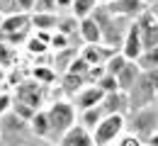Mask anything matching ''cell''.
Returning a JSON list of instances; mask_svg holds the SVG:
<instances>
[{"instance_id":"cell-2","label":"cell","mask_w":158,"mask_h":146,"mask_svg":"<svg viewBox=\"0 0 158 146\" xmlns=\"http://www.w3.org/2000/svg\"><path fill=\"white\" fill-rule=\"evenodd\" d=\"M76 112H78L76 105L68 102V100H56V102H51V107L46 110L49 122H51V139L59 141L73 124H78V122H76Z\"/></svg>"},{"instance_id":"cell-21","label":"cell","mask_w":158,"mask_h":146,"mask_svg":"<svg viewBox=\"0 0 158 146\" xmlns=\"http://www.w3.org/2000/svg\"><path fill=\"white\" fill-rule=\"evenodd\" d=\"M29 131H32L34 136H39V139H49V136H51V122H49L46 110H39V112L32 117V122H29Z\"/></svg>"},{"instance_id":"cell-29","label":"cell","mask_w":158,"mask_h":146,"mask_svg":"<svg viewBox=\"0 0 158 146\" xmlns=\"http://www.w3.org/2000/svg\"><path fill=\"white\" fill-rule=\"evenodd\" d=\"M127 66V59H124V54L117 51L114 56H110L107 63H105V73H110V76H119V71Z\"/></svg>"},{"instance_id":"cell-42","label":"cell","mask_w":158,"mask_h":146,"mask_svg":"<svg viewBox=\"0 0 158 146\" xmlns=\"http://www.w3.org/2000/svg\"><path fill=\"white\" fill-rule=\"evenodd\" d=\"M2 81H7V71L0 66V83H2Z\"/></svg>"},{"instance_id":"cell-31","label":"cell","mask_w":158,"mask_h":146,"mask_svg":"<svg viewBox=\"0 0 158 146\" xmlns=\"http://www.w3.org/2000/svg\"><path fill=\"white\" fill-rule=\"evenodd\" d=\"M98 88H102V93H105V95H107V93H117V90H119L117 76H110V73H105V76L98 81Z\"/></svg>"},{"instance_id":"cell-45","label":"cell","mask_w":158,"mask_h":146,"mask_svg":"<svg viewBox=\"0 0 158 146\" xmlns=\"http://www.w3.org/2000/svg\"><path fill=\"white\" fill-rule=\"evenodd\" d=\"M41 146H49V144H41Z\"/></svg>"},{"instance_id":"cell-47","label":"cell","mask_w":158,"mask_h":146,"mask_svg":"<svg viewBox=\"0 0 158 146\" xmlns=\"http://www.w3.org/2000/svg\"><path fill=\"white\" fill-rule=\"evenodd\" d=\"M0 22H2V17H0Z\"/></svg>"},{"instance_id":"cell-44","label":"cell","mask_w":158,"mask_h":146,"mask_svg":"<svg viewBox=\"0 0 158 146\" xmlns=\"http://www.w3.org/2000/svg\"><path fill=\"white\" fill-rule=\"evenodd\" d=\"M110 2H114V0H100V5H110Z\"/></svg>"},{"instance_id":"cell-41","label":"cell","mask_w":158,"mask_h":146,"mask_svg":"<svg viewBox=\"0 0 158 146\" xmlns=\"http://www.w3.org/2000/svg\"><path fill=\"white\" fill-rule=\"evenodd\" d=\"M146 146H158V131H156V134H151V136L146 139Z\"/></svg>"},{"instance_id":"cell-11","label":"cell","mask_w":158,"mask_h":146,"mask_svg":"<svg viewBox=\"0 0 158 146\" xmlns=\"http://www.w3.org/2000/svg\"><path fill=\"white\" fill-rule=\"evenodd\" d=\"M114 54H117V49H110L105 44H83V49H80V56L90 66H105L107 59Z\"/></svg>"},{"instance_id":"cell-14","label":"cell","mask_w":158,"mask_h":146,"mask_svg":"<svg viewBox=\"0 0 158 146\" xmlns=\"http://www.w3.org/2000/svg\"><path fill=\"white\" fill-rule=\"evenodd\" d=\"M127 110H131L127 93L117 90V93H107L105 95V100H102V112L105 115H127Z\"/></svg>"},{"instance_id":"cell-30","label":"cell","mask_w":158,"mask_h":146,"mask_svg":"<svg viewBox=\"0 0 158 146\" xmlns=\"http://www.w3.org/2000/svg\"><path fill=\"white\" fill-rule=\"evenodd\" d=\"M12 112H15L17 117H22L24 122H32V117H34V115H37L39 110H34V107H29V105L17 102V100H15V102H12Z\"/></svg>"},{"instance_id":"cell-1","label":"cell","mask_w":158,"mask_h":146,"mask_svg":"<svg viewBox=\"0 0 158 146\" xmlns=\"http://www.w3.org/2000/svg\"><path fill=\"white\" fill-rule=\"evenodd\" d=\"M29 32H32V20L27 12H15V15H7L0 22V42L5 44H24L29 39Z\"/></svg>"},{"instance_id":"cell-10","label":"cell","mask_w":158,"mask_h":146,"mask_svg":"<svg viewBox=\"0 0 158 146\" xmlns=\"http://www.w3.org/2000/svg\"><path fill=\"white\" fill-rule=\"evenodd\" d=\"M119 51L124 54V59H127V61H139V56L143 54V44H141V34H139L136 22H131V24H129L127 37H124V44H122V49H119Z\"/></svg>"},{"instance_id":"cell-12","label":"cell","mask_w":158,"mask_h":146,"mask_svg":"<svg viewBox=\"0 0 158 146\" xmlns=\"http://www.w3.org/2000/svg\"><path fill=\"white\" fill-rule=\"evenodd\" d=\"M102 100H105V93H102V88H98V85H85L78 95L73 98L76 110H80V112H83V110H93V107L102 105Z\"/></svg>"},{"instance_id":"cell-18","label":"cell","mask_w":158,"mask_h":146,"mask_svg":"<svg viewBox=\"0 0 158 146\" xmlns=\"http://www.w3.org/2000/svg\"><path fill=\"white\" fill-rule=\"evenodd\" d=\"M0 119H2L0 122V131L2 134H24V131H29V122H24L22 117H17L12 110L7 115H2Z\"/></svg>"},{"instance_id":"cell-19","label":"cell","mask_w":158,"mask_h":146,"mask_svg":"<svg viewBox=\"0 0 158 146\" xmlns=\"http://www.w3.org/2000/svg\"><path fill=\"white\" fill-rule=\"evenodd\" d=\"M29 78H34L37 83L51 88V85H56V81H59V73L54 71L51 63H41V66H32L29 68Z\"/></svg>"},{"instance_id":"cell-40","label":"cell","mask_w":158,"mask_h":146,"mask_svg":"<svg viewBox=\"0 0 158 146\" xmlns=\"http://www.w3.org/2000/svg\"><path fill=\"white\" fill-rule=\"evenodd\" d=\"M56 5H59V10H71V5H73V0H56Z\"/></svg>"},{"instance_id":"cell-7","label":"cell","mask_w":158,"mask_h":146,"mask_svg":"<svg viewBox=\"0 0 158 146\" xmlns=\"http://www.w3.org/2000/svg\"><path fill=\"white\" fill-rule=\"evenodd\" d=\"M127 95H129L131 110H143V107H148V105L156 102V90H153V85H151V81H148L146 73L139 78V83L134 85Z\"/></svg>"},{"instance_id":"cell-23","label":"cell","mask_w":158,"mask_h":146,"mask_svg":"<svg viewBox=\"0 0 158 146\" xmlns=\"http://www.w3.org/2000/svg\"><path fill=\"white\" fill-rule=\"evenodd\" d=\"M102 117H105L102 105H98V107H93V110H83V112H80V122L78 124H83L88 131H93V129L102 122Z\"/></svg>"},{"instance_id":"cell-6","label":"cell","mask_w":158,"mask_h":146,"mask_svg":"<svg viewBox=\"0 0 158 146\" xmlns=\"http://www.w3.org/2000/svg\"><path fill=\"white\" fill-rule=\"evenodd\" d=\"M134 134L141 136L143 141L151 136V134H156L158 131V107L156 105H148V107H143V110H136V115H134Z\"/></svg>"},{"instance_id":"cell-43","label":"cell","mask_w":158,"mask_h":146,"mask_svg":"<svg viewBox=\"0 0 158 146\" xmlns=\"http://www.w3.org/2000/svg\"><path fill=\"white\" fill-rule=\"evenodd\" d=\"M151 10L156 12V17H158V0H156V2H153V5H151Z\"/></svg>"},{"instance_id":"cell-15","label":"cell","mask_w":158,"mask_h":146,"mask_svg":"<svg viewBox=\"0 0 158 146\" xmlns=\"http://www.w3.org/2000/svg\"><path fill=\"white\" fill-rule=\"evenodd\" d=\"M141 76H143V71L139 68V63L136 61H127V66L119 71V76H117L119 90H122V93H129V90L139 83V78H141Z\"/></svg>"},{"instance_id":"cell-25","label":"cell","mask_w":158,"mask_h":146,"mask_svg":"<svg viewBox=\"0 0 158 146\" xmlns=\"http://www.w3.org/2000/svg\"><path fill=\"white\" fill-rule=\"evenodd\" d=\"M78 29H80V20H78V17H73V15L59 17V27H56V32L66 34L68 39H73V37H78ZM78 39H80V37H78Z\"/></svg>"},{"instance_id":"cell-16","label":"cell","mask_w":158,"mask_h":146,"mask_svg":"<svg viewBox=\"0 0 158 146\" xmlns=\"http://www.w3.org/2000/svg\"><path fill=\"white\" fill-rule=\"evenodd\" d=\"M78 54H80L78 46H68V49L54 51V56H51V66H54V71H56L59 76H66L68 68H71V63H73V59H76Z\"/></svg>"},{"instance_id":"cell-17","label":"cell","mask_w":158,"mask_h":146,"mask_svg":"<svg viewBox=\"0 0 158 146\" xmlns=\"http://www.w3.org/2000/svg\"><path fill=\"white\" fill-rule=\"evenodd\" d=\"M78 37L83 44H102V27L95 22V17H85L80 20Z\"/></svg>"},{"instance_id":"cell-13","label":"cell","mask_w":158,"mask_h":146,"mask_svg":"<svg viewBox=\"0 0 158 146\" xmlns=\"http://www.w3.org/2000/svg\"><path fill=\"white\" fill-rule=\"evenodd\" d=\"M59 146H95V141H93V131H88L83 124H73L59 139Z\"/></svg>"},{"instance_id":"cell-34","label":"cell","mask_w":158,"mask_h":146,"mask_svg":"<svg viewBox=\"0 0 158 146\" xmlns=\"http://www.w3.org/2000/svg\"><path fill=\"white\" fill-rule=\"evenodd\" d=\"M32 12H49V15H56V12H59V5H56V0H37Z\"/></svg>"},{"instance_id":"cell-37","label":"cell","mask_w":158,"mask_h":146,"mask_svg":"<svg viewBox=\"0 0 158 146\" xmlns=\"http://www.w3.org/2000/svg\"><path fill=\"white\" fill-rule=\"evenodd\" d=\"M117 146H146V141L136 134H127V136H122V141Z\"/></svg>"},{"instance_id":"cell-46","label":"cell","mask_w":158,"mask_h":146,"mask_svg":"<svg viewBox=\"0 0 158 146\" xmlns=\"http://www.w3.org/2000/svg\"><path fill=\"white\" fill-rule=\"evenodd\" d=\"M0 93H2V88H0Z\"/></svg>"},{"instance_id":"cell-32","label":"cell","mask_w":158,"mask_h":146,"mask_svg":"<svg viewBox=\"0 0 158 146\" xmlns=\"http://www.w3.org/2000/svg\"><path fill=\"white\" fill-rule=\"evenodd\" d=\"M88 71H90V63L85 61L83 56H76L73 63H71V68H68V73H73V76H88Z\"/></svg>"},{"instance_id":"cell-28","label":"cell","mask_w":158,"mask_h":146,"mask_svg":"<svg viewBox=\"0 0 158 146\" xmlns=\"http://www.w3.org/2000/svg\"><path fill=\"white\" fill-rule=\"evenodd\" d=\"M24 49H27V51H29V54L37 59V56H46L51 46H49V44H44L39 37H37V34H29V39L24 42Z\"/></svg>"},{"instance_id":"cell-20","label":"cell","mask_w":158,"mask_h":146,"mask_svg":"<svg viewBox=\"0 0 158 146\" xmlns=\"http://www.w3.org/2000/svg\"><path fill=\"white\" fill-rule=\"evenodd\" d=\"M29 20L34 32H56L59 27V15H49V12H29Z\"/></svg>"},{"instance_id":"cell-5","label":"cell","mask_w":158,"mask_h":146,"mask_svg":"<svg viewBox=\"0 0 158 146\" xmlns=\"http://www.w3.org/2000/svg\"><path fill=\"white\" fill-rule=\"evenodd\" d=\"M129 24H131L129 20H124V17H114V15H112L110 20L102 24V44L119 51L122 44H124V37H127Z\"/></svg>"},{"instance_id":"cell-38","label":"cell","mask_w":158,"mask_h":146,"mask_svg":"<svg viewBox=\"0 0 158 146\" xmlns=\"http://www.w3.org/2000/svg\"><path fill=\"white\" fill-rule=\"evenodd\" d=\"M34 2H37V0H17V7H20V12H27V15H29V12L34 10Z\"/></svg>"},{"instance_id":"cell-26","label":"cell","mask_w":158,"mask_h":146,"mask_svg":"<svg viewBox=\"0 0 158 146\" xmlns=\"http://www.w3.org/2000/svg\"><path fill=\"white\" fill-rule=\"evenodd\" d=\"M139 68L143 71V73H151V71H158V46L153 49H146L141 56H139Z\"/></svg>"},{"instance_id":"cell-8","label":"cell","mask_w":158,"mask_h":146,"mask_svg":"<svg viewBox=\"0 0 158 146\" xmlns=\"http://www.w3.org/2000/svg\"><path fill=\"white\" fill-rule=\"evenodd\" d=\"M136 27H139V34H141L143 51L158 46V17H156V12H153L151 7H148L146 12H141V17L136 20Z\"/></svg>"},{"instance_id":"cell-27","label":"cell","mask_w":158,"mask_h":146,"mask_svg":"<svg viewBox=\"0 0 158 146\" xmlns=\"http://www.w3.org/2000/svg\"><path fill=\"white\" fill-rule=\"evenodd\" d=\"M0 66H2L5 71H10V68L17 66V49H15L12 44L0 42Z\"/></svg>"},{"instance_id":"cell-35","label":"cell","mask_w":158,"mask_h":146,"mask_svg":"<svg viewBox=\"0 0 158 146\" xmlns=\"http://www.w3.org/2000/svg\"><path fill=\"white\" fill-rule=\"evenodd\" d=\"M15 12H20V7H17V0H0V17L15 15Z\"/></svg>"},{"instance_id":"cell-39","label":"cell","mask_w":158,"mask_h":146,"mask_svg":"<svg viewBox=\"0 0 158 146\" xmlns=\"http://www.w3.org/2000/svg\"><path fill=\"white\" fill-rule=\"evenodd\" d=\"M148 76V81L153 85V90H156V100H158V71H151V73H146Z\"/></svg>"},{"instance_id":"cell-3","label":"cell","mask_w":158,"mask_h":146,"mask_svg":"<svg viewBox=\"0 0 158 146\" xmlns=\"http://www.w3.org/2000/svg\"><path fill=\"white\" fill-rule=\"evenodd\" d=\"M124 127H127L124 115H105L102 122L93 129V141H95V146L114 144V141L119 139V134L124 131Z\"/></svg>"},{"instance_id":"cell-33","label":"cell","mask_w":158,"mask_h":146,"mask_svg":"<svg viewBox=\"0 0 158 146\" xmlns=\"http://www.w3.org/2000/svg\"><path fill=\"white\" fill-rule=\"evenodd\" d=\"M73 39H68L66 34H61V32H54L51 34V49L54 51H61V49H68V46H76V44H71Z\"/></svg>"},{"instance_id":"cell-22","label":"cell","mask_w":158,"mask_h":146,"mask_svg":"<svg viewBox=\"0 0 158 146\" xmlns=\"http://www.w3.org/2000/svg\"><path fill=\"white\" fill-rule=\"evenodd\" d=\"M85 76H73V73H66V76H61V83H59V88L66 93V95H71V98H76L80 90L85 88Z\"/></svg>"},{"instance_id":"cell-24","label":"cell","mask_w":158,"mask_h":146,"mask_svg":"<svg viewBox=\"0 0 158 146\" xmlns=\"http://www.w3.org/2000/svg\"><path fill=\"white\" fill-rule=\"evenodd\" d=\"M98 5H100V0H73V5H71V15L78 17V20H85V17H90V15L95 12Z\"/></svg>"},{"instance_id":"cell-4","label":"cell","mask_w":158,"mask_h":146,"mask_svg":"<svg viewBox=\"0 0 158 146\" xmlns=\"http://www.w3.org/2000/svg\"><path fill=\"white\" fill-rule=\"evenodd\" d=\"M46 85L37 83L34 78H27V81H22L20 85H15V93H12V98L17 100V102H24L29 105V107H34V110H41V102H44V98H46Z\"/></svg>"},{"instance_id":"cell-36","label":"cell","mask_w":158,"mask_h":146,"mask_svg":"<svg viewBox=\"0 0 158 146\" xmlns=\"http://www.w3.org/2000/svg\"><path fill=\"white\" fill-rule=\"evenodd\" d=\"M12 102H15L12 93H0V117H2V115H7V112L12 110Z\"/></svg>"},{"instance_id":"cell-9","label":"cell","mask_w":158,"mask_h":146,"mask_svg":"<svg viewBox=\"0 0 158 146\" xmlns=\"http://www.w3.org/2000/svg\"><path fill=\"white\" fill-rule=\"evenodd\" d=\"M107 7H110V12L114 17H124V20H129V22H136L141 17V12L148 10V5L143 0H114Z\"/></svg>"}]
</instances>
